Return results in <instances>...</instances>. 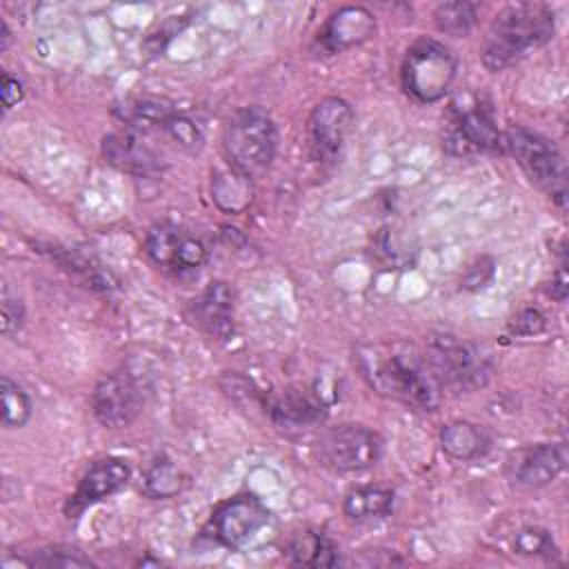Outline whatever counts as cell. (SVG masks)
<instances>
[{
	"instance_id": "cell-1",
	"label": "cell",
	"mask_w": 569,
	"mask_h": 569,
	"mask_svg": "<svg viewBox=\"0 0 569 569\" xmlns=\"http://www.w3.org/2000/svg\"><path fill=\"white\" fill-rule=\"evenodd\" d=\"M365 380L380 393L405 405L431 411L438 405V382L425 356L402 342L367 345L356 353Z\"/></svg>"
},
{
	"instance_id": "cell-27",
	"label": "cell",
	"mask_w": 569,
	"mask_h": 569,
	"mask_svg": "<svg viewBox=\"0 0 569 569\" xmlns=\"http://www.w3.org/2000/svg\"><path fill=\"white\" fill-rule=\"evenodd\" d=\"M29 565H38V567H93V560L89 556H84L78 547H69V545H56V547H47L40 549L38 556L33 560H29Z\"/></svg>"
},
{
	"instance_id": "cell-7",
	"label": "cell",
	"mask_w": 569,
	"mask_h": 569,
	"mask_svg": "<svg viewBox=\"0 0 569 569\" xmlns=\"http://www.w3.org/2000/svg\"><path fill=\"white\" fill-rule=\"evenodd\" d=\"M320 453L338 471H360L378 462L382 438L362 425H338L320 438Z\"/></svg>"
},
{
	"instance_id": "cell-26",
	"label": "cell",
	"mask_w": 569,
	"mask_h": 569,
	"mask_svg": "<svg viewBox=\"0 0 569 569\" xmlns=\"http://www.w3.org/2000/svg\"><path fill=\"white\" fill-rule=\"evenodd\" d=\"M513 549L522 556H545V558H551L558 551L551 533L542 527L520 529L513 538Z\"/></svg>"
},
{
	"instance_id": "cell-11",
	"label": "cell",
	"mask_w": 569,
	"mask_h": 569,
	"mask_svg": "<svg viewBox=\"0 0 569 569\" xmlns=\"http://www.w3.org/2000/svg\"><path fill=\"white\" fill-rule=\"evenodd\" d=\"M445 147L451 153L496 151L502 147V136L491 118V111L482 104H471L467 109H456Z\"/></svg>"
},
{
	"instance_id": "cell-6",
	"label": "cell",
	"mask_w": 569,
	"mask_h": 569,
	"mask_svg": "<svg viewBox=\"0 0 569 569\" xmlns=\"http://www.w3.org/2000/svg\"><path fill=\"white\" fill-rule=\"evenodd\" d=\"M507 149L525 171V176L540 189H545L560 207L565 204V162L558 147L525 127H511L505 138Z\"/></svg>"
},
{
	"instance_id": "cell-3",
	"label": "cell",
	"mask_w": 569,
	"mask_h": 569,
	"mask_svg": "<svg viewBox=\"0 0 569 569\" xmlns=\"http://www.w3.org/2000/svg\"><path fill=\"white\" fill-rule=\"evenodd\" d=\"M222 144L233 169L249 178L260 176L271 167L276 156V124L260 107H242L227 120Z\"/></svg>"
},
{
	"instance_id": "cell-22",
	"label": "cell",
	"mask_w": 569,
	"mask_h": 569,
	"mask_svg": "<svg viewBox=\"0 0 569 569\" xmlns=\"http://www.w3.org/2000/svg\"><path fill=\"white\" fill-rule=\"evenodd\" d=\"M476 16H478V7L473 2L456 0V2L438 4L433 11V22H436L438 31L460 38L473 29Z\"/></svg>"
},
{
	"instance_id": "cell-30",
	"label": "cell",
	"mask_w": 569,
	"mask_h": 569,
	"mask_svg": "<svg viewBox=\"0 0 569 569\" xmlns=\"http://www.w3.org/2000/svg\"><path fill=\"white\" fill-rule=\"evenodd\" d=\"M0 309H2V333L13 336L24 320V307L18 298L9 293L7 287H2V298H0Z\"/></svg>"
},
{
	"instance_id": "cell-24",
	"label": "cell",
	"mask_w": 569,
	"mask_h": 569,
	"mask_svg": "<svg viewBox=\"0 0 569 569\" xmlns=\"http://www.w3.org/2000/svg\"><path fill=\"white\" fill-rule=\"evenodd\" d=\"M182 231L173 224H153L149 231H147V240H144V247H147V253L149 258L156 262V264H162V267H176V256H178V247L182 242Z\"/></svg>"
},
{
	"instance_id": "cell-29",
	"label": "cell",
	"mask_w": 569,
	"mask_h": 569,
	"mask_svg": "<svg viewBox=\"0 0 569 569\" xmlns=\"http://www.w3.org/2000/svg\"><path fill=\"white\" fill-rule=\"evenodd\" d=\"M207 260V249L202 244V240H198L196 236L184 233L182 242L178 247V256H176V267L178 271H193L198 267H202Z\"/></svg>"
},
{
	"instance_id": "cell-16",
	"label": "cell",
	"mask_w": 569,
	"mask_h": 569,
	"mask_svg": "<svg viewBox=\"0 0 569 569\" xmlns=\"http://www.w3.org/2000/svg\"><path fill=\"white\" fill-rule=\"evenodd\" d=\"M193 318L207 333L227 338L233 329V291L229 284L213 280L198 300H193Z\"/></svg>"
},
{
	"instance_id": "cell-33",
	"label": "cell",
	"mask_w": 569,
	"mask_h": 569,
	"mask_svg": "<svg viewBox=\"0 0 569 569\" xmlns=\"http://www.w3.org/2000/svg\"><path fill=\"white\" fill-rule=\"evenodd\" d=\"M549 296L556 298L558 302H562L567 298V271H565V262L558 267L556 271V278L551 280V287H549Z\"/></svg>"
},
{
	"instance_id": "cell-17",
	"label": "cell",
	"mask_w": 569,
	"mask_h": 569,
	"mask_svg": "<svg viewBox=\"0 0 569 569\" xmlns=\"http://www.w3.org/2000/svg\"><path fill=\"white\" fill-rule=\"evenodd\" d=\"M267 409H269L271 420L278 427H287V429L309 427V425L318 422L325 413L322 402L318 400V396L302 389V387L284 389L282 393L271 398Z\"/></svg>"
},
{
	"instance_id": "cell-8",
	"label": "cell",
	"mask_w": 569,
	"mask_h": 569,
	"mask_svg": "<svg viewBox=\"0 0 569 569\" xmlns=\"http://www.w3.org/2000/svg\"><path fill=\"white\" fill-rule=\"evenodd\" d=\"M91 409L96 420L109 429L129 427L142 409V391L136 378L127 371L104 376L93 393Z\"/></svg>"
},
{
	"instance_id": "cell-25",
	"label": "cell",
	"mask_w": 569,
	"mask_h": 569,
	"mask_svg": "<svg viewBox=\"0 0 569 569\" xmlns=\"http://www.w3.org/2000/svg\"><path fill=\"white\" fill-rule=\"evenodd\" d=\"M0 398H2V425L22 427L31 416V400L11 378H0Z\"/></svg>"
},
{
	"instance_id": "cell-12",
	"label": "cell",
	"mask_w": 569,
	"mask_h": 569,
	"mask_svg": "<svg viewBox=\"0 0 569 569\" xmlns=\"http://www.w3.org/2000/svg\"><path fill=\"white\" fill-rule=\"evenodd\" d=\"M565 465H567V447L562 442H553V445L545 442V445L527 447L511 453L507 462V473L511 482L527 489H536L556 480L565 469Z\"/></svg>"
},
{
	"instance_id": "cell-20",
	"label": "cell",
	"mask_w": 569,
	"mask_h": 569,
	"mask_svg": "<svg viewBox=\"0 0 569 569\" xmlns=\"http://www.w3.org/2000/svg\"><path fill=\"white\" fill-rule=\"evenodd\" d=\"M289 556L296 565L333 567L338 562L336 547L322 531H300L289 542Z\"/></svg>"
},
{
	"instance_id": "cell-19",
	"label": "cell",
	"mask_w": 569,
	"mask_h": 569,
	"mask_svg": "<svg viewBox=\"0 0 569 569\" xmlns=\"http://www.w3.org/2000/svg\"><path fill=\"white\" fill-rule=\"evenodd\" d=\"M211 198L227 213H242L253 200L251 178L238 169H222L211 180Z\"/></svg>"
},
{
	"instance_id": "cell-13",
	"label": "cell",
	"mask_w": 569,
	"mask_h": 569,
	"mask_svg": "<svg viewBox=\"0 0 569 569\" xmlns=\"http://www.w3.org/2000/svg\"><path fill=\"white\" fill-rule=\"evenodd\" d=\"M129 476H131V469L120 458H102V460L93 462L80 478L76 491L69 496V500L64 505V513L69 518H76L89 505L122 489L127 485Z\"/></svg>"
},
{
	"instance_id": "cell-23",
	"label": "cell",
	"mask_w": 569,
	"mask_h": 569,
	"mask_svg": "<svg viewBox=\"0 0 569 569\" xmlns=\"http://www.w3.org/2000/svg\"><path fill=\"white\" fill-rule=\"evenodd\" d=\"M182 487H184V476L169 460L153 462L142 478V489L149 498H173L182 491Z\"/></svg>"
},
{
	"instance_id": "cell-9",
	"label": "cell",
	"mask_w": 569,
	"mask_h": 569,
	"mask_svg": "<svg viewBox=\"0 0 569 569\" xmlns=\"http://www.w3.org/2000/svg\"><path fill=\"white\" fill-rule=\"evenodd\" d=\"M353 111L349 102L342 98H325L320 100L307 122V140H309V151L313 160L318 162H331L340 153L345 138L351 129Z\"/></svg>"
},
{
	"instance_id": "cell-21",
	"label": "cell",
	"mask_w": 569,
	"mask_h": 569,
	"mask_svg": "<svg viewBox=\"0 0 569 569\" xmlns=\"http://www.w3.org/2000/svg\"><path fill=\"white\" fill-rule=\"evenodd\" d=\"M393 507V493L380 487H360L347 493L345 498V516L351 520H369L382 518Z\"/></svg>"
},
{
	"instance_id": "cell-4",
	"label": "cell",
	"mask_w": 569,
	"mask_h": 569,
	"mask_svg": "<svg viewBox=\"0 0 569 569\" xmlns=\"http://www.w3.org/2000/svg\"><path fill=\"white\" fill-rule=\"evenodd\" d=\"M425 362L438 387L453 393L476 391L491 378L487 356L476 345L449 333H438L427 340Z\"/></svg>"
},
{
	"instance_id": "cell-31",
	"label": "cell",
	"mask_w": 569,
	"mask_h": 569,
	"mask_svg": "<svg viewBox=\"0 0 569 569\" xmlns=\"http://www.w3.org/2000/svg\"><path fill=\"white\" fill-rule=\"evenodd\" d=\"M545 329V318L540 311L536 309H525L520 311L511 325H509V331L516 333V336H533V333H540Z\"/></svg>"
},
{
	"instance_id": "cell-32",
	"label": "cell",
	"mask_w": 569,
	"mask_h": 569,
	"mask_svg": "<svg viewBox=\"0 0 569 569\" xmlns=\"http://www.w3.org/2000/svg\"><path fill=\"white\" fill-rule=\"evenodd\" d=\"M22 84L18 78H13L11 73H2V89H0V96H2V104L4 109H11L13 104H18L22 100Z\"/></svg>"
},
{
	"instance_id": "cell-34",
	"label": "cell",
	"mask_w": 569,
	"mask_h": 569,
	"mask_svg": "<svg viewBox=\"0 0 569 569\" xmlns=\"http://www.w3.org/2000/svg\"><path fill=\"white\" fill-rule=\"evenodd\" d=\"M0 31H2V36H0V38H2V47H0V49L4 51L7 44H9V29H7V22H4V20H0Z\"/></svg>"
},
{
	"instance_id": "cell-10",
	"label": "cell",
	"mask_w": 569,
	"mask_h": 569,
	"mask_svg": "<svg viewBox=\"0 0 569 569\" xmlns=\"http://www.w3.org/2000/svg\"><path fill=\"white\" fill-rule=\"evenodd\" d=\"M267 520L269 511L256 496H236L213 511V538L224 547H242L267 525Z\"/></svg>"
},
{
	"instance_id": "cell-14",
	"label": "cell",
	"mask_w": 569,
	"mask_h": 569,
	"mask_svg": "<svg viewBox=\"0 0 569 569\" xmlns=\"http://www.w3.org/2000/svg\"><path fill=\"white\" fill-rule=\"evenodd\" d=\"M376 31V18L365 7H340L333 11L318 33V42L327 53H340L365 42Z\"/></svg>"
},
{
	"instance_id": "cell-15",
	"label": "cell",
	"mask_w": 569,
	"mask_h": 569,
	"mask_svg": "<svg viewBox=\"0 0 569 569\" xmlns=\"http://www.w3.org/2000/svg\"><path fill=\"white\" fill-rule=\"evenodd\" d=\"M102 156L109 164L133 176H153L164 167L162 158L136 131H118L104 136Z\"/></svg>"
},
{
	"instance_id": "cell-2",
	"label": "cell",
	"mask_w": 569,
	"mask_h": 569,
	"mask_svg": "<svg viewBox=\"0 0 569 569\" xmlns=\"http://www.w3.org/2000/svg\"><path fill=\"white\" fill-rule=\"evenodd\" d=\"M553 11L545 4H513L491 22L480 58L489 71H502L551 40Z\"/></svg>"
},
{
	"instance_id": "cell-28",
	"label": "cell",
	"mask_w": 569,
	"mask_h": 569,
	"mask_svg": "<svg viewBox=\"0 0 569 569\" xmlns=\"http://www.w3.org/2000/svg\"><path fill=\"white\" fill-rule=\"evenodd\" d=\"M162 129H164L178 144H182V147H187V149H196V147L200 144V140H202L200 129L196 127V122H193L191 118H187L184 113H178V111H173V113L167 118V122H164Z\"/></svg>"
},
{
	"instance_id": "cell-5",
	"label": "cell",
	"mask_w": 569,
	"mask_h": 569,
	"mask_svg": "<svg viewBox=\"0 0 569 569\" xmlns=\"http://www.w3.org/2000/svg\"><path fill=\"white\" fill-rule=\"evenodd\" d=\"M456 78L453 53L429 38L416 40L402 62V87L418 102L445 98Z\"/></svg>"
},
{
	"instance_id": "cell-18",
	"label": "cell",
	"mask_w": 569,
	"mask_h": 569,
	"mask_svg": "<svg viewBox=\"0 0 569 569\" xmlns=\"http://www.w3.org/2000/svg\"><path fill=\"white\" fill-rule=\"evenodd\" d=\"M440 447L447 456L469 462L482 458L489 451L491 438L473 422L451 420L440 429Z\"/></svg>"
}]
</instances>
